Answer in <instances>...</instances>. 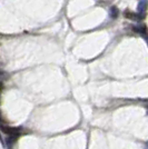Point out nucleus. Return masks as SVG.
Returning a JSON list of instances; mask_svg holds the SVG:
<instances>
[{
	"instance_id": "f257e3e1",
	"label": "nucleus",
	"mask_w": 148,
	"mask_h": 149,
	"mask_svg": "<svg viewBox=\"0 0 148 149\" xmlns=\"http://www.w3.org/2000/svg\"><path fill=\"white\" fill-rule=\"evenodd\" d=\"M2 132H5L6 135L11 137H18L20 135V129L19 128H15V127H9V126H5V125H1L0 126Z\"/></svg>"
},
{
	"instance_id": "f03ea898",
	"label": "nucleus",
	"mask_w": 148,
	"mask_h": 149,
	"mask_svg": "<svg viewBox=\"0 0 148 149\" xmlns=\"http://www.w3.org/2000/svg\"><path fill=\"white\" fill-rule=\"evenodd\" d=\"M124 17L126 19H129V20H134V21H140V20L144 18L139 13H133V11H130V10H126V11L124 13Z\"/></svg>"
},
{
	"instance_id": "7ed1b4c3",
	"label": "nucleus",
	"mask_w": 148,
	"mask_h": 149,
	"mask_svg": "<svg viewBox=\"0 0 148 149\" xmlns=\"http://www.w3.org/2000/svg\"><path fill=\"white\" fill-rule=\"evenodd\" d=\"M147 7H148L147 0H140L139 3H138V7H137L138 13H139L140 16H142V17H145V13L147 11Z\"/></svg>"
},
{
	"instance_id": "20e7f679",
	"label": "nucleus",
	"mask_w": 148,
	"mask_h": 149,
	"mask_svg": "<svg viewBox=\"0 0 148 149\" xmlns=\"http://www.w3.org/2000/svg\"><path fill=\"white\" fill-rule=\"evenodd\" d=\"M131 29L137 32V33H140V35H144L147 32V27L145 25H139V26H131Z\"/></svg>"
},
{
	"instance_id": "39448f33",
	"label": "nucleus",
	"mask_w": 148,
	"mask_h": 149,
	"mask_svg": "<svg viewBox=\"0 0 148 149\" xmlns=\"http://www.w3.org/2000/svg\"><path fill=\"white\" fill-rule=\"evenodd\" d=\"M109 15H110V17L112 19H116L118 16H119V9L115 6L110 7V8H109Z\"/></svg>"
},
{
	"instance_id": "423d86ee",
	"label": "nucleus",
	"mask_w": 148,
	"mask_h": 149,
	"mask_svg": "<svg viewBox=\"0 0 148 149\" xmlns=\"http://www.w3.org/2000/svg\"><path fill=\"white\" fill-rule=\"evenodd\" d=\"M142 36H144V38H145V39H146V40L148 41V32H146V33H144Z\"/></svg>"
},
{
	"instance_id": "0eeeda50",
	"label": "nucleus",
	"mask_w": 148,
	"mask_h": 149,
	"mask_svg": "<svg viewBox=\"0 0 148 149\" xmlns=\"http://www.w3.org/2000/svg\"><path fill=\"white\" fill-rule=\"evenodd\" d=\"M3 89V84H2V81H0V91Z\"/></svg>"
},
{
	"instance_id": "6e6552de",
	"label": "nucleus",
	"mask_w": 148,
	"mask_h": 149,
	"mask_svg": "<svg viewBox=\"0 0 148 149\" xmlns=\"http://www.w3.org/2000/svg\"><path fill=\"white\" fill-rule=\"evenodd\" d=\"M2 74H3V72H2V71H1V70H0V77H1V76H2Z\"/></svg>"
},
{
	"instance_id": "1a4fd4ad",
	"label": "nucleus",
	"mask_w": 148,
	"mask_h": 149,
	"mask_svg": "<svg viewBox=\"0 0 148 149\" xmlns=\"http://www.w3.org/2000/svg\"><path fill=\"white\" fill-rule=\"evenodd\" d=\"M0 138H1V137H0Z\"/></svg>"
}]
</instances>
